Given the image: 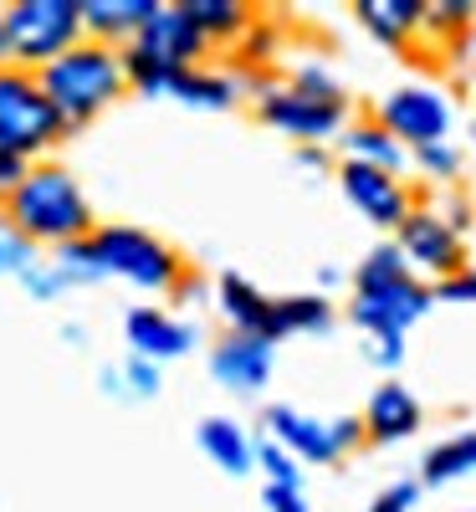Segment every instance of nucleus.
I'll return each mask as SVG.
<instances>
[{"instance_id":"f257e3e1","label":"nucleus","mask_w":476,"mask_h":512,"mask_svg":"<svg viewBox=\"0 0 476 512\" xmlns=\"http://www.w3.org/2000/svg\"><path fill=\"white\" fill-rule=\"evenodd\" d=\"M0 221H6L16 236H26L31 246H72V241H88L98 231L93 221V205L82 195L77 175L62 164H47L36 159L26 185L11 195V205L0 210Z\"/></svg>"},{"instance_id":"f03ea898","label":"nucleus","mask_w":476,"mask_h":512,"mask_svg":"<svg viewBox=\"0 0 476 512\" xmlns=\"http://www.w3.org/2000/svg\"><path fill=\"white\" fill-rule=\"evenodd\" d=\"M36 82H41V93L52 98V108L62 113L67 128L93 123L103 108H113L128 93L123 52L103 47V41H93V36H82L72 52H62L52 67H41Z\"/></svg>"},{"instance_id":"7ed1b4c3","label":"nucleus","mask_w":476,"mask_h":512,"mask_svg":"<svg viewBox=\"0 0 476 512\" xmlns=\"http://www.w3.org/2000/svg\"><path fill=\"white\" fill-rule=\"evenodd\" d=\"M210 52V41L185 21L180 6H164L134 41L123 47V72H128V88L139 93H169V82L180 72L200 67V57Z\"/></svg>"},{"instance_id":"20e7f679","label":"nucleus","mask_w":476,"mask_h":512,"mask_svg":"<svg viewBox=\"0 0 476 512\" xmlns=\"http://www.w3.org/2000/svg\"><path fill=\"white\" fill-rule=\"evenodd\" d=\"M88 251L103 277H123L144 292H180V282L190 277L185 272V256L159 241L154 231H139V226H98L88 236Z\"/></svg>"},{"instance_id":"39448f33","label":"nucleus","mask_w":476,"mask_h":512,"mask_svg":"<svg viewBox=\"0 0 476 512\" xmlns=\"http://www.w3.org/2000/svg\"><path fill=\"white\" fill-rule=\"evenodd\" d=\"M82 31V0H11L6 6V41H11V67L41 72L62 52H72Z\"/></svg>"},{"instance_id":"423d86ee","label":"nucleus","mask_w":476,"mask_h":512,"mask_svg":"<svg viewBox=\"0 0 476 512\" xmlns=\"http://www.w3.org/2000/svg\"><path fill=\"white\" fill-rule=\"evenodd\" d=\"M72 128L62 123V113L52 108V98L41 93L36 72L26 67H0V149L21 154V159H41L57 139H67Z\"/></svg>"},{"instance_id":"0eeeda50","label":"nucleus","mask_w":476,"mask_h":512,"mask_svg":"<svg viewBox=\"0 0 476 512\" xmlns=\"http://www.w3.org/2000/svg\"><path fill=\"white\" fill-rule=\"evenodd\" d=\"M246 88L256 93V118L282 128L287 139L302 144H328L338 139L343 128H349V98H338V103H323V98H308V93H297L292 82H272L267 72H246Z\"/></svg>"},{"instance_id":"6e6552de","label":"nucleus","mask_w":476,"mask_h":512,"mask_svg":"<svg viewBox=\"0 0 476 512\" xmlns=\"http://www.w3.org/2000/svg\"><path fill=\"white\" fill-rule=\"evenodd\" d=\"M267 436L282 441L297 461H313V466H333L343 451H354L364 436V415H333V420H318V415H302L292 405H272L267 410Z\"/></svg>"},{"instance_id":"1a4fd4ad","label":"nucleus","mask_w":476,"mask_h":512,"mask_svg":"<svg viewBox=\"0 0 476 512\" xmlns=\"http://www.w3.org/2000/svg\"><path fill=\"white\" fill-rule=\"evenodd\" d=\"M395 246L405 251L410 272H420V282H446L456 272H466V236L441 216L436 205H415L405 226L395 231Z\"/></svg>"},{"instance_id":"9d476101","label":"nucleus","mask_w":476,"mask_h":512,"mask_svg":"<svg viewBox=\"0 0 476 512\" xmlns=\"http://www.w3.org/2000/svg\"><path fill=\"white\" fill-rule=\"evenodd\" d=\"M374 118H379V123H384L410 154L425 149V144H451V123H456L446 93L425 88V82H405V88H389V93L379 98Z\"/></svg>"},{"instance_id":"9b49d317","label":"nucleus","mask_w":476,"mask_h":512,"mask_svg":"<svg viewBox=\"0 0 476 512\" xmlns=\"http://www.w3.org/2000/svg\"><path fill=\"white\" fill-rule=\"evenodd\" d=\"M430 303H436V287L420 282V277H400V282H384V287H364V292H354L349 318H354L369 338H379V333L405 338V333L430 313Z\"/></svg>"},{"instance_id":"f8f14e48","label":"nucleus","mask_w":476,"mask_h":512,"mask_svg":"<svg viewBox=\"0 0 476 512\" xmlns=\"http://www.w3.org/2000/svg\"><path fill=\"white\" fill-rule=\"evenodd\" d=\"M338 190L349 195V205L379 231H400L405 216L415 210V195L400 175L389 169H374V164H354V159H338Z\"/></svg>"},{"instance_id":"ddd939ff","label":"nucleus","mask_w":476,"mask_h":512,"mask_svg":"<svg viewBox=\"0 0 476 512\" xmlns=\"http://www.w3.org/2000/svg\"><path fill=\"white\" fill-rule=\"evenodd\" d=\"M272 359H277V344L272 338H256V333H226L215 338L210 349V374L226 384V390H262V384L272 379Z\"/></svg>"},{"instance_id":"4468645a","label":"nucleus","mask_w":476,"mask_h":512,"mask_svg":"<svg viewBox=\"0 0 476 512\" xmlns=\"http://www.w3.org/2000/svg\"><path fill=\"white\" fill-rule=\"evenodd\" d=\"M123 338H128V349H134L139 359L164 364V359L190 354L195 328H190L185 318H175V313H164V308H128V318H123Z\"/></svg>"},{"instance_id":"2eb2a0df","label":"nucleus","mask_w":476,"mask_h":512,"mask_svg":"<svg viewBox=\"0 0 476 512\" xmlns=\"http://www.w3.org/2000/svg\"><path fill=\"white\" fill-rule=\"evenodd\" d=\"M420 425H425V410H420V400L405 390L400 379H384L379 390L369 395V405H364V436L379 441V446L410 441Z\"/></svg>"},{"instance_id":"dca6fc26","label":"nucleus","mask_w":476,"mask_h":512,"mask_svg":"<svg viewBox=\"0 0 476 512\" xmlns=\"http://www.w3.org/2000/svg\"><path fill=\"white\" fill-rule=\"evenodd\" d=\"M164 11V0H82V31L103 47H128L154 16Z\"/></svg>"},{"instance_id":"f3484780","label":"nucleus","mask_w":476,"mask_h":512,"mask_svg":"<svg viewBox=\"0 0 476 512\" xmlns=\"http://www.w3.org/2000/svg\"><path fill=\"white\" fill-rule=\"evenodd\" d=\"M354 21L379 41V47L405 52L425 31V0H354Z\"/></svg>"},{"instance_id":"a211bd4d","label":"nucleus","mask_w":476,"mask_h":512,"mask_svg":"<svg viewBox=\"0 0 476 512\" xmlns=\"http://www.w3.org/2000/svg\"><path fill=\"white\" fill-rule=\"evenodd\" d=\"M215 308H221V318H226V333L267 338V328H272V297L256 282H246L241 272H226L221 282H215Z\"/></svg>"},{"instance_id":"6ab92c4d","label":"nucleus","mask_w":476,"mask_h":512,"mask_svg":"<svg viewBox=\"0 0 476 512\" xmlns=\"http://www.w3.org/2000/svg\"><path fill=\"white\" fill-rule=\"evenodd\" d=\"M338 154L354 159V164L389 169V175H405V164H410V149H405L395 134H389L379 118H354V123L338 134Z\"/></svg>"},{"instance_id":"aec40b11","label":"nucleus","mask_w":476,"mask_h":512,"mask_svg":"<svg viewBox=\"0 0 476 512\" xmlns=\"http://www.w3.org/2000/svg\"><path fill=\"white\" fill-rule=\"evenodd\" d=\"M246 88V72H215V67H190L169 82V98H180L190 108H236Z\"/></svg>"},{"instance_id":"412c9836","label":"nucleus","mask_w":476,"mask_h":512,"mask_svg":"<svg viewBox=\"0 0 476 512\" xmlns=\"http://www.w3.org/2000/svg\"><path fill=\"white\" fill-rule=\"evenodd\" d=\"M200 451L221 466V472H231V477H246L256 466V441L241 431L236 420H226V415L200 420Z\"/></svg>"},{"instance_id":"4be33fe9","label":"nucleus","mask_w":476,"mask_h":512,"mask_svg":"<svg viewBox=\"0 0 476 512\" xmlns=\"http://www.w3.org/2000/svg\"><path fill=\"white\" fill-rule=\"evenodd\" d=\"M185 11V21L205 36V41H241L246 26L256 21V11L246 0H175Z\"/></svg>"},{"instance_id":"5701e85b","label":"nucleus","mask_w":476,"mask_h":512,"mask_svg":"<svg viewBox=\"0 0 476 512\" xmlns=\"http://www.w3.org/2000/svg\"><path fill=\"white\" fill-rule=\"evenodd\" d=\"M333 323V303L323 292H287V297H272V328L267 338H292V333H323Z\"/></svg>"},{"instance_id":"b1692460","label":"nucleus","mask_w":476,"mask_h":512,"mask_svg":"<svg viewBox=\"0 0 476 512\" xmlns=\"http://www.w3.org/2000/svg\"><path fill=\"white\" fill-rule=\"evenodd\" d=\"M471 472H476V431H456L420 456V482L425 487H446V482L471 477Z\"/></svg>"},{"instance_id":"393cba45","label":"nucleus","mask_w":476,"mask_h":512,"mask_svg":"<svg viewBox=\"0 0 476 512\" xmlns=\"http://www.w3.org/2000/svg\"><path fill=\"white\" fill-rule=\"evenodd\" d=\"M476 26V0H425V36L466 41Z\"/></svg>"},{"instance_id":"a878e982","label":"nucleus","mask_w":476,"mask_h":512,"mask_svg":"<svg viewBox=\"0 0 476 512\" xmlns=\"http://www.w3.org/2000/svg\"><path fill=\"white\" fill-rule=\"evenodd\" d=\"M400 277H415L410 272V262H405V251L395 246V241H379L364 262L354 267V292H364V287H384V282H400Z\"/></svg>"},{"instance_id":"bb28decb","label":"nucleus","mask_w":476,"mask_h":512,"mask_svg":"<svg viewBox=\"0 0 476 512\" xmlns=\"http://www.w3.org/2000/svg\"><path fill=\"white\" fill-rule=\"evenodd\" d=\"M103 390H113V395H134V400H149V395H159V364H149V359H139V354H128V364H123V369L103 374Z\"/></svg>"},{"instance_id":"cd10ccee","label":"nucleus","mask_w":476,"mask_h":512,"mask_svg":"<svg viewBox=\"0 0 476 512\" xmlns=\"http://www.w3.org/2000/svg\"><path fill=\"white\" fill-rule=\"evenodd\" d=\"M236 47H241V67H246V72H262V67L277 62V52H282V31H277L267 16H256Z\"/></svg>"},{"instance_id":"c85d7f7f","label":"nucleus","mask_w":476,"mask_h":512,"mask_svg":"<svg viewBox=\"0 0 476 512\" xmlns=\"http://www.w3.org/2000/svg\"><path fill=\"white\" fill-rule=\"evenodd\" d=\"M256 466H262L267 487H302V461L282 446V441H256Z\"/></svg>"},{"instance_id":"c756f323","label":"nucleus","mask_w":476,"mask_h":512,"mask_svg":"<svg viewBox=\"0 0 476 512\" xmlns=\"http://www.w3.org/2000/svg\"><path fill=\"white\" fill-rule=\"evenodd\" d=\"M287 82H292L297 93H308V98H323V103H338V98H343L338 77H333V72H328L323 62H297Z\"/></svg>"},{"instance_id":"7c9ffc66","label":"nucleus","mask_w":476,"mask_h":512,"mask_svg":"<svg viewBox=\"0 0 476 512\" xmlns=\"http://www.w3.org/2000/svg\"><path fill=\"white\" fill-rule=\"evenodd\" d=\"M21 282H26V292L36 297V303H52V297H57L62 287H72V282H67V272H62L57 262H36V267H26V272H21Z\"/></svg>"},{"instance_id":"2f4dec72","label":"nucleus","mask_w":476,"mask_h":512,"mask_svg":"<svg viewBox=\"0 0 476 512\" xmlns=\"http://www.w3.org/2000/svg\"><path fill=\"white\" fill-rule=\"evenodd\" d=\"M425 175H436V180H456L461 175V154H456V144H425V149H415L410 154Z\"/></svg>"},{"instance_id":"473e14b6","label":"nucleus","mask_w":476,"mask_h":512,"mask_svg":"<svg viewBox=\"0 0 476 512\" xmlns=\"http://www.w3.org/2000/svg\"><path fill=\"white\" fill-rule=\"evenodd\" d=\"M26 267H36V246L0 221V272H16V277H21Z\"/></svg>"},{"instance_id":"72a5a7b5","label":"nucleus","mask_w":476,"mask_h":512,"mask_svg":"<svg viewBox=\"0 0 476 512\" xmlns=\"http://www.w3.org/2000/svg\"><path fill=\"white\" fill-rule=\"evenodd\" d=\"M26 175H31V159L0 149V210H6V205H11V195L26 185Z\"/></svg>"},{"instance_id":"f704fd0d","label":"nucleus","mask_w":476,"mask_h":512,"mask_svg":"<svg viewBox=\"0 0 476 512\" xmlns=\"http://www.w3.org/2000/svg\"><path fill=\"white\" fill-rule=\"evenodd\" d=\"M415 497H420V482H395V487H384L364 512H410V507H415Z\"/></svg>"},{"instance_id":"c9c22d12","label":"nucleus","mask_w":476,"mask_h":512,"mask_svg":"<svg viewBox=\"0 0 476 512\" xmlns=\"http://www.w3.org/2000/svg\"><path fill=\"white\" fill-rule=\"evenodd\" d=\"M436 303H476V267L436 282Z\"/></svg>"},{"instance_id":"e433bc0d","label":"nucleus","mask_w":476,"mask_h":512,"mask_svg":"<svg viewBox=\"0 0 476 512\" xmlns=\"http://www.w3.org/2000/svg\"><path fill=\"white\" fill-rule=\"evenodd\" d=\"M369 364H379V369H400L405 364V338H389V333H379V338H369Z\"/></svg>"},{"instance_id":"4c0bfd02","label":"nucleus","mask_w":476,"mask_h":512,"mask_svg":"<svg viewBox=\"0 0 476 512\" xmlns=\"http://www.w3.org/2000/svg\"><path fill=\"white\" fill-rule=\"evenodd\" d=\"M262 502H267V512H308V502H302V487H267Z\"/></svg>"},{"instance_id":"58836bf2","label":"nucleus","mask_w":476,"mask_h":512,"mask_svg":"<svg viewBox=\"0 0 476 512\" xmlns=\"http://www.w3.org/2000/svg\"><path fill=\"white\" fill-rule=\"evenodd\" d=\"M436 210H441V216H446V221H451V226L466 236V226H471V195H461V190H456V195L436 200Z\"/></svg>"},{"instance_id":"ea45409f","label":"nucleus","mask_w":476,"mask_h":512,"mask_svg":"<svg viewBox=\"0 0 476 512\" xmlns=\"http://www.w3.org/2000/svg\"><path fill=\"white\" fill-rule=\"evenodd\" d=\"M297 164H308V169H328L333 159H328V149H323V144H302V149H297Z\"/></svg>"},{"instance_id":"a19ab883","label":"nucleus","mask_w":476,"mask_h":512,"mask_svg":"<svg viewBox=\"0 0 476 512\" xmlns=\"http://www.w3.org/2000/svg\"><path fill=\"white\" fill-rule=\"evenodd\" d=\"M0 67H11V41H6V6H0Z\"/></svg>"},{"instance_id":"79ce46f5","label":"nucleus","mask_w":476,"mask_h":512,"mask_svg":"<svg viewBox=\"0 0 476 512\" xmlns=\"http://www.w3.org/2000/svg\"><path fill=\"white\" fill-rule=\"evenodd\" d=\"M461 47H466V62H471V67H476V26H471V36H466V41H461Z\"/></svg>"},{"instance_id":"37998d69","label":"nucleus","mask_w":476,"mask_h":512,"mask_svg":"<svg viewBox=\"0 0 476 512\" xmlns=\"http://www.w3.org/2000/svg\"><path fill=\"white\" fill-rule=\"evenodd\" d=\"M471 144H476V134H471Z\"/></svg>"}]
</instances>
